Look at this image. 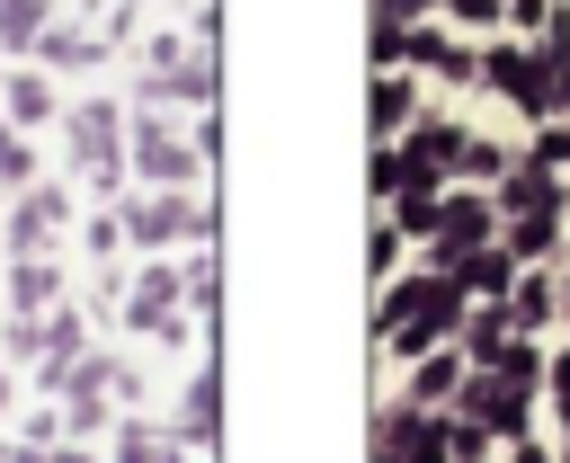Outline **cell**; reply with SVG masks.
I'll use <instances>...</instances> for the list:
<instances>
[{"instance_id": "6", "label": "cell", "mask_w": 570, "mask_h": 463, "mask_svg": "<svg viewBox=\"0 0 570 463\" xmlns=\"http://www.w3.org/2000/svg\"><path fill=\"white\" fill-rule=\"evenodd\" d=\"M445 9H454L463 27H490V18H499V0H445Z\"/></svg>"}, {"instance_id": "1", "label": "cell", "mask_w": 570, "mask_h": 463, "mask_svg": "<svg viewBox=\"0 0 570 463\" xmlns=\"http://www.w3.org/2000/svg\"><path fill=\"white\" fill-rule=\"evenodd\" d=\"M134 160H142L151 178H187V142H169V125H142V142H134Z\"/></svg>"}, {"instance_id": "4", "label": "cell", "mask_w": 570, "mask_h": 463, "mask_svg": "<svg viewBox=\"0 0 570 463\" xmlns=\"http://www.w3.org/2000/svg\"><path fill=\"white\" fill-rule=\"evenodd\" d=\"M36 18H45V0H0V36H9V45H27Z\"/></svg>"}, {"instance_id": "2", "label": "cell", "mask_w": 570, "mask_h": 463, "mask_svg": "<svg viewBox=\"0 0 570 463\" xmlns=\"http://www.w3.org/2000/svg\"><path fill=\"white\" fill-rule=\"evenodd\" d=\"M71 142H80V160H116V116L107 107H80L71 116Z\"/></svg>"}, {"instance_id": "3", "label": "cell", "mask_w": 570, "mask_h": 463, "mask_svg": "<svg viewBox=\"0 0 570 463\" xmlns=\"http://www.w3.org/2000/svg\"><path fill=\"white\" fill-rule=\"evenodd\" d=\"M53 223H62V196H27V214H18V240H53Z\"/></svg>"}, {"instance_id": "5", "label": "cell", "mask_w": 570, "mask_h": 463, "mask_svg": "<svg viewBox=\"0 0 570 463\" xmlns=\"http://www.w3.org/2000/svg\"><path fill=\"white\" fill-rule=\"evenodd\" d=\"M401 116H410V89H401V80H383V89H374V125H383V134H392V125H401Z\"/></svg>"}]
</instances>
